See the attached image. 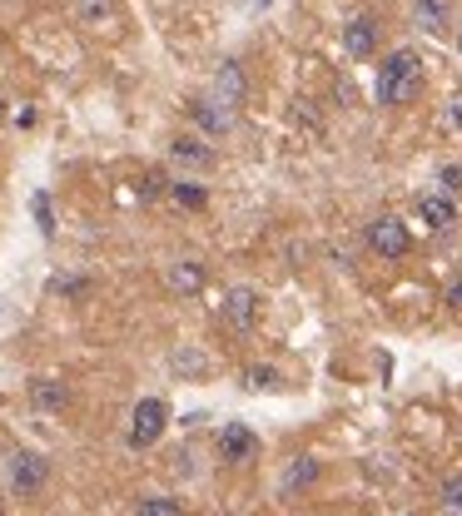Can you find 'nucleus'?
<instances>
[{
	"mask_svg": "<svg viewBox=\"0 0 462 516\" xmlns=\"http://www.w3.org/2000/svg\"><path fill=\"white\" fill-rule=\"evenodd\" d=\"M453 125L462 129V100H458V105H453Z\"/></svg>",
	"mask_w": 462,
	"mask_h": 516,
	"instance_id": "obj_24",
	"label": "nucleus"
},
{
	"mask_svg": "<svg viewBox=\"0 0 462 516\" xmlns=\"http://www.w3.org/2000/svg\"><path fill=\"white\" fill-rule=\"evenodd\" d=\"M438 179H443V194H462V164H443Z\"/></svg>",
	"mask_w": 462,
	"mask_h": 516,
	"instance_id": "obj_20",
	"label": "nucleus"
},
{
	"mask_svg": "<svg viewBox=\"0 0 462 516\" xmlns=\"http://www.w3.org/2000/svg\"><path fill=\"white\" fill-rule=\"evenodd\" d=\"M363 239H368V249H373V254L388 258V263H398V258L413 254V234H408V224H403V219H393V214L368 219Z\"/></svg>",
	"mask_w": 462,
	"mask_h": 516,
	"instance_id": "obj_2",
	"label": "nucleus"
},
{
	"mask_svg": "<svg viewBox=\"0 0 462 516\" xmlns=\"http://www.w3.org/2000/svg\"><path fill=\"white\" fill-rule=\"evenodd\" d=\"M75 15H80V25H90V30H105L120 10H115V0H80L75 5Z\"/></svg>",
	"mask_w": 462,
	"mask_h": 516,
	"instance_id": "obj_16",
	"label": "nucleus"
},
{
	"mask_svg": "<svg viewBox=\"0 0 462 516\" xmlns=\"http://www.w3.org/2000/svg\"><path fill=\"white\" fill-rule=\"evenodd\" d=\"M418 219H423L433 234H448V229L458 224V204H453V194H423V199H418Z\"/></svg>",
	"mask_w": 462,
	"mask_h": 516,
	"instance_id": "obj_12",
	"label": "nucleus"
},
{
	"mask_svg": "<svg viewBox=\"0 0 462 516\" xmlns=\"http://www.w3.org/2000/svg\"><path fill=\"white\" fill-rule=\"evenodd\" d=\"M189 120L204 129L209 139H224V134L234 129V110H229V105H219L214 95H199V100H189Z\"/></svg>",
	"mask_w": 462,
	"mask_h": 516,
	"instance_id": "obj_10",
	"label": "nucleus"
},
{
	"mask_svg": "<svg viewBox=\"0 0 462 516\" xmlns=\"http://www.w3.org/2000/svg\"><path fill=\"white\" fill-rule=\"evenodd\" d=\"M453 20H458V55H462V15H453Z\"/></svg>",
	"mask_w": 462,
	"mask_h": 516,
	"instance_id": "obj_25",
	"label": "nucleus"
},
{
	"mask_svg": "<svg viewBox=\"0 0 462 516\" xmlns=\"http://www.w3.org/2000/svg\"><path fill=\"white\" fill-rule=\"evenodd\" d=\"M413 25L428 35H448L453 25V0H413Z\"/></svg>",
	"mask_w": 462,
	"mask_h": 516,
	"instance_id": "obj_13",
	"label": "nucleus"
},
{
	"mask_svg": "<svg viewBox=\"0 0 462 516\" xmlns=\"http://www.w3.org/2000/svg\"><path fill=\"white\" fill-rule=\"evenodd\" d=\"M214 100L229 105V110H239V105L249 100V70H244V60H224V65H219V75H214Z\"/></svg>",
	"mask_w": 462,
	"mask_h": 516,
	"instance_id": "obj_9",
	"label": "nucleus"
},
{
	"mask_svg": "<svg viewBox=\"0 0 462 516\" xmlns=\"http://www.w3.org/2000/svg\"><path fill=\"white\" fill-rule=\"evenodd\" d=\"M135 516H184V507H179L174 497H140Z\"/></svg>",
	"mask_w": 462,
	"mask_h": 516,
	"instance_id": "obj_18",
	"label": "nucleus"
},
{
	"mask_svg": "<svg viewBox=\"0 0 462 516\" xmlns=\"http://www.w3.org/2000/svg\"><path fill=\"white\" fill-rule=\"evenodd\" d=\"M438 497H443V512L462 516V472H453V477H443V487H438Z\"/></svg>",
	"mask_w": 462,
	"mask_h": 516,
	"instance_id": "obj_19",
	"label": "nucleus"
},
{
	"mask_svg": "<svg viewBox=\"0 0 462 516\" xmlns=\"http://www.w3.org/2000/svg\"><path fill=\"white\" fill-rule=\"evenodd\" d=\"M204 283H209V268H204L199 258H174V263L164 268V288H169L174 298H199Z\"/></svg>",
	"mask_w": 462,
	"mask_h": 516,
	"instance_id": "obj_8",
	"label": "nucleus"
},
{
	"mask_svg": "<svg viewBox=\"0 0 462 516\" xmlns=\"http://www.w3.org/2000/svg\"><path fill=\"white\" fill-rule=\"evenodd\" d=\"M164 427H169V402L164 397H140L135 412H130V447L135 452L154 447L164 437Z\"/></svg>",
	"mask_w": 462,
	"mask_h": 516,
	"instance_id": "obj_4",
	"label": "nucleus"
},
{
	"mask_svg": "<svg viewBox=\"0 0 462 516\" xmlns=\"http://www.w3.org/2000/svg\"><path fill=\"white\" fill-rule=\"evenodd\" d=\"M423 95V60L418 50H393L383 65H378V105H413Z\"/></svg>",
	"mask_w": 462,
	"mask_h": 516,
	"instance_id": "obj_1",
	"label": "nucleus"
},
{
	"mask_svg": "<svg viewBox=\"0 0 462 516\" xmlns=\"http://www.w3.org/2000/svg\"><path fill=\"white\" fill-rule=\"evenodd\" d=\"M0 120H5V105H0Z\"/></svg>",
	"mask_w": 462,
	"mask_h": 516,
	"instance_id": "obj_26",
	"label": "nucleus"
},
{
	"mask_svg": "<svg viewBox=\"0 0 462 516\" xmlns=\"http://www.w3.org/2000/svg\"><path fill=\"white\" fill-rule=\"evenodd\" d=\"M249 387H279V368H249Z\"/></svg>",
	"mask_w": 462,
	"mask_h": 516,
	"instance_id": "obj_21",
	"label": "nucleus"
},
{
	"mask_svg": "<svg viewBox=\"0 0 462 516\" xmlns=\"http://www.w3.org/2000/svg\"><path fill=\"white\" fill-rule=\"evenodd\" d=\"M219 318H224V328L229 333H239V338H249L254 328H259V293L254 288H229L224 293V303H219Z\"/></svg>",
	"mask_w": 462,
	"mask_h": 516,
	"instance_id": "obj_6",
	"label": "nucleus"
},
{
	"mask_svg": "<svg viewBox=\"0 0 462 516\" xmlns=\"http://www.w3.org/2000/svg\"><path fill=\"white\" fill-rule=\"evenodd\" d=\"M169 159H174V164H184V169H214V159H219V154H214L204 139L184 134V139H174V144H169Z\"/></svg>",
	"mask_w": 462,
	"mask_h": 516,
	"instance_id": "obj_14",
	"label": "nucleus"
},
{
	"mask_svg": "<svg viewBox=\"0 0 462 516\" xmlns=\"http://www.w3.org/2000/svg\"><path fill=\"white\" fill-rule=\"evenodd\" d=\"M318 477H323V467H318V457H294V462H289V472H284V482H279V487H284V497H294V492H299V487H313V482H318Z\"/></svg>",
	"mask_w": 462,
	"mask_h": 516,
	"instance_id": "obj_15",
	"label": "nucleus"
},
{
	"mask_svg": "<svg viewBox=\"0 0 462 516\" xmlns=\"http://www.w3.org/2000/svg\"><path fill=\"white\" fill-rule=\"evenodd\" d=\"M338 40H343L348 60H378V50H383V30H378L373 15H348L343 30H338Z\"/></svg>",
	"mask_w": 462,
	"mask_h": 516,
	"instance_id": "obj_5",
	"label": "nucleus"
},
{
	"mask_svg": "<svg viewBox=\"0 0 462 516\" xmlns=\"http://www.w3.org/2000/svg\"><path fill=\"white\" fill-rule=\"evenodd\" d=\"M259 452H264V447H259V432H254V427H244V422H229V427L219 432V457H224L229 467H249Z\"/></svg>",
	"mask_w": 462,
	"mask_h": 516,
	"instance_id": "obj_7",
	"label": "nucleus"
},
{
	"mask_svg": "<svg viewBox=\"0 0 462 516\" xmlns=\"http://www.w3.org/2000/svg\"><path fill=\"white\" fill-rule=\"evenodd\" d=\"M25 397H30V407H35L40 417H60V412L70 407V387H65V378H30Z\"/></svg>",
	"mask_w": 462,
	"mask_h": 516,
	"instance_id": "obj_11",
	"label": "nucleus"
},
{
	"mask_svg": "<svg viewBox=\"0 0 462 516\" xmlns=\"http://www.w3.org/2000/svg\"><path fill=\"white\" fill-rule=\"evenodd\" d=\"M50 487V457L45 452H15L10 457V497H40Z\"/></svg>",
	"mask_w": 462,
	"mask_h": 516,
	"instance_id": "obj_3",
	"label": "nucleus"
},
{
	"mask_svg": "<svg viewBox=\"0 0 462 516\" xmlns=\"http://www.w3.org/2000/svg\"><path fill=\"white\" fill-rule=\"evenodd\" d=\"M169 199L179 209H209V194L199 184H189V179H169Z\"/></svg>",
	"mask_w": 462,
	"mask_h": 516,
	"instance_id": "obj_17",
	"label": "nucleus"
},
{
	"mask_svg": "<svg viewBox=\"0 0 462 516\" xmlns=\"http://www.w3.org/2000/svg\"><path fill=\"white\" fill-rule=\"evenodd\" d=\"M448 303H453V308H462V278H453V283H448Z\"/></svg>",
	"mask_w": 462,
	"mask_h": 516,
	"instance_id": "obj_23",
	"label": "nucleus"
},
{
	"mask_svg": "<svg viewBox=\"0 0 462 516\" xmlns=\"http://www.w3.org/2000/svg\"><path fill=\"white\" fill-rule=\"evenodd\" d=\"M0 516H5V502H0Z\"/></svg>",
	"mask_w": 462,
	"mask_h": 516,
	"instance_id": "obj_27",
	"label": "nucleus"
},
{
	"mask_svg": "<svg viewBox=\"0 0 462 516\" xmlns=\"http://www.w3.org/2000/svg\"><path fill=\"white\" fill-rule=\"evenodd\" d=\"M35 209H40V234H55V219H50V204H45V194L35 199Z\"/></svg>",
	"mask_w": 462,
	"mask_h": 516,
	"instance_id": "obj_22",
	"label": "nucleus"
}]
</instances>
